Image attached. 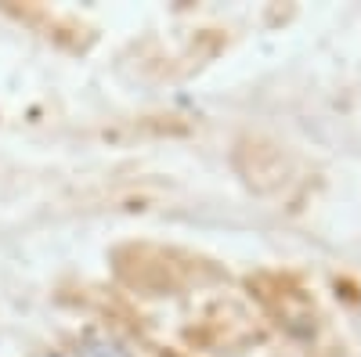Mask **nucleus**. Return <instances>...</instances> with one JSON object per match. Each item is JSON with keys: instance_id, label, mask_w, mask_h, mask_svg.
Instances as JSON below:
<instances>
[{"instance_id": "1", "label": "nucleus", "mask_w": 361, "mask_h": 357, "mask_svg": "<svg viewBox=\"0 0 361 357\" xmlns=\"http://www.w3.org/2000/svg\"><path fill=\"white\" fill-rule=\"evenodd\" d=\"M80 357H127L123 350H119L116 343H90L80 350Z\"/></svg>"}]
</instances>
